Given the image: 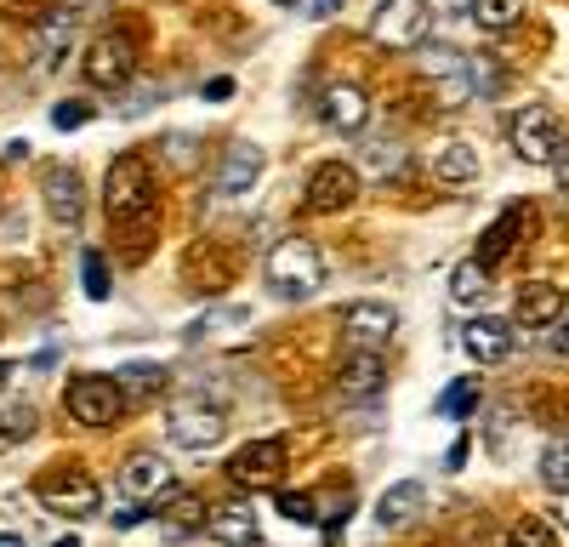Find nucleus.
I'll list each match as a JSON object with an SVG mask.
<instances>
[{"label":"nucleus","instance_id":"22","mask_svg":"<svg viewBox=\"0 0 569 547\" xmlns=\"http://www.w3.org/2000/svg\"><path fill=\"white\" fill-rule=\"evenodd\" d=\"M211 530H217V541H228V547H257V514L251 508H217L211 514Z\"/></svg>","mask_w":569,"mask_h":547},{"label":"nucleus","instance_id":"27","mask_svg":"<svg viewBox=\"0 0 569 547\" xmlns=\"http://www.w3.org/2000/svg\"><path fill=\"white\" fill-rule=\"evenodd\" d=\"M541 485L558 490V496L569 490V439H552V445H547V456H541Z\"/></svg>","mask_w":569,"mask_h":547},{"label":"nucleus","instance_id":"44","mask_svg":"<svg viewBox=\"0 0 569 547\" xmlns=\"http://www.w3.org/2000/svg\"><path fill=\"white\" fill-rule=\"evenodd\" d=\"M58 547H80V541H74V536H63V541H58Z\"/></svg>","mask_w":569,"mask_h":547},{"label":"nucleus","instance_id":"23","mask_svg":"<svg viewBox=\"0 0 569 547\" xmlns=\"http://www.w3.org/2000/svg\"><path fill=\"white\" fill-rule=\"evenodd\" d=\"M433 171H439L445 189H461V182L479 177V155H472L467 143H445V149H439V160H433Z\"/></svg>","mask_w":569,"mask_h":547},{"label":"nucleus","instance_id":"24","mask_svg":"<svg viewBox=\"0 0 569 547\" xmlns=\"http://www.w3.org/2000/svg\"><path fill=\"white\" fill-rule=\"evenodd\" d=\"M160 519H166V530H171V536H188V530L211 525V519H206V501H200V496H188V490L166 496V514H160Z\"/></svg>","mask_w":569,"mask_h":547},{"label":"nucleus","instance_id":"39","mask_svg":"<svg viewBox=\"0 0 569 547\" xmlns=\"http://www.w3.org/2000/svg\"><path fill=\"white\" fill-rule=\"evenodd\" d=\"M142 519H149V508H120V514H114V530H131V525H142Z\"/></svg>","mask_w":569,"mask_h":547},{"label":"nucleus","instance_id":"43","mask_svg":"<svg viewBox=\"0 0 569 547\" xmlns=\"http://www.w3.org/2000/svg\"><path fill=\"white\" fill-rule=\"evenodd\" d=\"M273 7H302V0H273Z\"/></svg>","mask_w":569,"mask_h":547},{"label":"nucleus","instance_id":"41","mask_svg":"<svg viewBox=\"0 0 569 547\" xmlns=\"http://www.w3.org/2000/svg\"><path fill=\"white\" fill-rule=\"evenodd\" d=\"M0 547H29L23 536H12V530H0Z\"/></svg>","mask_w":569,"mask_h":547},{"label":"nucleus","instance_id":"33","mask_svg":"<svg viewBox=\"0 0 569 547\" xmlns=\"http://www.w3.org/2000/svg\"><path fill=\"white\" fill-rule=\"evenodd\" d=\"M370 166L382 171V177L405 171V143H388V137H382V143H370Z\"/></svg>","mask_w":569,"mask_h":547},{"label":"nucleus","instance_id":"31","mask_svg":"<svg viewBox=\"0 0 569 547\" xmlns=\"http://www.w3.org/2000/svg\"><path fill=\"white\" fill-rule=\"evenodd\" d=\"M512 547H558V536H552L547 519H518L512 525Z\"/></svg>","mask_w":569,"mask_h":547},{"label":"nucleus","instance_id":"12","mask_svg":"<svg viewBox=\"0 0 569 547\" xmlns=\"http://www.w3.org/2000/svg\"><path fill=\"white\" fill-rule=\"evenodd\" d=\"M40 200H46V211H52V222L80 228V217H86V182H80V171L74 166H46Z\"/></svg>","mask_w":569,"mask_h":547},{"label":"nucleus","instance_id":"18","mask_svg":"<svg viewBox=\"0 0 569 547\" xmlns=\"http://www.w3.org/2000/svg\"><path fill=\"white\" fill-rule=\"evenodd\" d=\"M120 490L126 496H160V490H171V463L154 456V450H137L131 463L120 468Z\"/></svg>","mask_w":569,"mask_h":547},{"label":"nucleus","instance_id":"2","mask_svg":"<svg viewBox=\"0 0 569 547\" xmlns=\"http://www.w3.org/2000/svg\"><path fill=\"white\" fill-rule=\"evenodd\" d=\"M103 206L120 228L131 222H149L154 217V177H149V160L142 155H120L109 166V182H103Z\"/></svg>","mask_w":569,"mask_h":547},{"label":"nucleus","instance_id":"1","mask_svg":"<svg viewBox=\"0 0 569 547\" xmlns=\"http://www.w3.org/2000/svg\"><path fill=\"white\" fill-rule=\"evenodd\" d=\"M262 280L279 302H308L319 286H325V257L308 235H284L273 251H268V268H262Z\"/></svg>","mask_w":569,"mask_h":547},{"label":"nucleus","instance_id":"9","mask_svg":"<svg viewBox=\"0 0 569 547\" xmlns=\"http://www.w3.org/2000/svg\"><path fill=\"white\" fill-rule=\"evenodd\" d=\"M131 40L126 34H98L86 46V58H80V69H86V80L98 86V91H126V80H131Z\"/></svg>","mask_w":569,"mask_h":547},{"label":"nucleus","instance_id":"30","mask_svg":"<svg viewBox=\"0 0 569 547\" xmlns=\"http://www.w3.org/2000/svg\"><path fill=\"white\" fill-rule=\"evenodd\" d=\"M80 268H86V297L103 302V297H109V262H103V251H86Z\"/></svg>","mask_w":569,"mask_h":547},{"label":"nucleus","instance_id":"7","mask_svg":"<svg viewBox=\"0 0 569 547\" xmlns=\"http://www.w3.org/2000/svg\"><path fill=\"white\" fill-rule=\"evenodd\" d=\"M353 195H359V171L348 166V160H319L313 171H308V211H319V217H330V211H348L353 206Z\"/></svg>","mask_w":569,"mask_h":547},{"label":"nucleus","instance_id":"11","mask_svg":"<svg viewBox=\"0 0 569 547\" xmlns=\"http://www.w3.org/2000/svg\"><path fill=\"white\" fill-rule=\"evenodd\" d=\"M342 337H348V348H376L382 354L399 337V314L388 302H353L342 314Z\"/></svg>","mask_w":569,"mask_h":547},{"label":"nucleus","instance_id":"15","mask_svg":"<svg viewBox=\"0 0 569 547\" xmlns=\"http://www.w3.org/2000/svg\"><path fill=\"white\" fill-rule=\"evenodd\" d=\"M319 115H325V126H330V131H342V137L365 131V120H370V98H365V86H353V80L330 86L325 98H319Z\"/></svg>","mask_w":569,"mask_h":547},{"label":"nucleus","instance_id":"16","mask_svg":"<svg viewBox=\"0 0 569 547\" xmlns=\"http://www.w3.org/2000/svg\"><path fill=\"white\" fill-rule=\"evenodd\" d=\"M461 348L479 365H501L512 354V326L496 319V314H479V319H467V326H461Z\"/></svg>","mask_w":569,"mask_h":547},{"label":"nucleus","instance_id":"34","mask_svg":"<svg viewBox=\"0 0 569 547\" xmlns=\"http://www.w3.org/2000/svg\"><path fill=\"white\" fill-rule=\"evenodd\" d=\"M52 120H58L63 131H74V126H86V120H91V103H58V109H52Z\"/></svg>","mask_w":569,"mask_h":547},{"label":"nucleus","instance_id":"8","mask_svg":"<svg viewBox=\"0 0 569 547\" xmlns=\"http://www.w3.org/2000/svg\"><path fill=\"white\" fill-rule=\"evenodd\" d=\"M166 434H171V445H182V450H211V445L228 434V417H222L217 405L188 399V405H171Z\"/></svg>","mask_w":569,"mask_h":547},{"label":"nucleus","instance_id":"4","mask_svg":"<svg viewBox=\"0 0 569 547\" xmlns=\"http://www.w3.org/2000/svg\"><path fill=\"white\" fill-rule=\"evenodd\" d=\"M69 417L86 428H114L126 417V388L114 377H74L69 382Z\"/></svg>","mask_w":569,"mask_h":547},{"label":"nucleus","instance_id":"38","mask_svg":"<svg viewBox=\"0 0 569 547\" xmlns=\"http://www.w3.org/2000/svg\"><path fill=\"white\" fill-rule=\"evenodd\" d=\"M206 98H211V103H228V98H233V80H228V74H222V80H206Z\"/></svg>","mask_w":569,"mask_h":547},{"label":"nucleus","instance_id":"25","mask_svg":"<svg viewBox=\"0 0 569 547\" xmlns=\"http://www.w3.org/2000/svg\"><path fill=\"white\" fill-rule=\"evenodd\" d=\"M485 291H490V268H485L479 257H467V262L450 268V297H456V302H479Z\"/></svg>","mask_w":569,"mask_h":547},{"label":"nucleus","instance_id":"5","mask_svg":"<svg viewBox=\"0 0 569 547\" xmlns=\"http://www.w3.org/2000/svg\"><path fill=\"white\" fill-rule=\"evenodd\" d=\"M558 143H563V137H558V115H552L547 103H530V109L512 115V155H518V160L552 166Z\"/></svg>","mask_w":569,"mask_h":547},{"label":"nucleus","instance_id":"32","mask_svg":"<svg viewBox=\"0 0 569 547\" xmlns=\"http://www.w3.org/2000/svg\"><path fill=\"white\" fill-rule=\"evenodd\" d=\"M279 514L297 519V525H313V519H319V501L302 496V490H284V496H279Z\"/></svg>","mask_w":569,"mask_h":547},{"label":"nucleus","instance_id":"35","mask_svg":"<svg viewBox=\"0 0 569 547\" xmlns=\"http://www.w3.org/2000/svg\"><path fill=\"white\" fill-rule=\"evenodd\" d=\"M154 103H160V86H137L131 103H120V109H126V115H149Z\"/></svg>","mask_w":569,"mask_h":547},{"label":"nucleus","instance_id":"40","mask_svg":"<svg viewBox=\"0 0 569 547\" xmlns=\"http://www.w3.org/2000/svg\"><path fill=\"white\" fill-rule=\"evenodd\" d=\"M552 166H558V177L569 182V143H558V155H552Z\"/></svg>","mask_w":569,"mask_h":547},{"label":"nucleus","instance_id":"3","mask_svg":"<svg viewBox=\"0 0 569 547\" xmlns=\"http://www.w3.org/2000/svg\"><path fill=\"white\" fill-rule=\"evenodd\" d=\"M427 23H433L427 0H382L370 18V40L382 52H416V46H427Z\"/></svg>","mask_w":569,"mask_h":547},{"label":"nucleus","instance_id":"6","mask_svg":"<svg viewBox=\"0 0 569 547\" xmlns=\"http://www.w3.org/2000/svg\"><path fill=\"white\" fill-rule=\"evenodd\" d=\"M228 479L240 485V490H273L284 479V445L279 439H251L233 450V463H228Z\"/></svg>","mask_w":569,"mask_h":547},{"label":"nucleus","instance_id":"26","mask_svg":"<svg viewBox=\"0 0 569 547\" xmlns=\"http://www.w3.org/2000/svg\"><path fill=\"white\" fill-rule=\"evenodd\" d=\"M467 7H472V23L479 29H512L525 18V0H467Z\"/></svg>","mask_w":569,"mask_h":547},{"label":"nucleus","instance_id":"42","mask_svg":"<svg viewBox=\"0 0 569 547\" xmlns=\"http://www.w3.org/2000/svg\"><path fill=\"white\" fill-rule=\"evenodd\" d=\"M7 371H12V365H7V359H0V388H7Z\"/></svg>","mask_w":569,"mask_h":547},{"label":"nucleus","instance_id":"17","mask_svg":"<svg viewBox=\"0 0 569 547\" xmlns=\"http://www.w3.org/2000/svg\"><path fill=\"white\" fill-rule=\"evenodd\" d=\"M257 177H262V149L257 143H228V155L217 166V195H246V189H257Z\"/></svg>","mask_w":569,"mask_h":547},{"label":"nucleus","instance_id":"29","mask_svg":"<svg viewBox=\"0 0 569 547\" xmlns=\"http://www.w3.org/2000/svg\"><path fill=\"white\" fill-rule=\"evenodd\" d=\"M126 399H149V394H160L166 388V371L160 365H126Z\"/></svg>","mask_w":569,"mask_h":547},{"label":"nucleus","instance_id":"36","mask_svg":"<svg viewBox=\"0 0 569 547\" xmlns=\"http://www.w3.org/2000/svg\"><path fill=\"white\" fill-rule=\"evenodd\" d=\"M547 342H552V348H558V354L569 359V308H563V314L552 319V326H547Z\"/></svg>","mask_w":569,"mask_h":547},{"label":"nucleus","instance_id":"10","mask_svg":"<svg viewBox=\"0 0 569 547\" xmlns=\"http://www.w3.org/2000/svg\"><path fill=\"white\" fill-rule=\"evenodd\" d=\"M40 508L58 514V519H91L103 508V490H98V479H86V474H58V479L40 485Z\"/></svg>","mask_w":569,"mask_h":547},{"label":"nucleus","instance_id":"21","mask_svg":"<svg viewBox=\"0 0 569 547\" xmlns=\"http://www.w3.org/2000/svg\"><path fill=\"white\" fill-rule=\"evenodd\" d=\"M416 514H421V485H416V479H405V485L382 490V508H376V525H382V530H399V525H410Z\"/></svg>","mask_w":569,"mask_h":547},{"label":"nucleus","instance_id":"28","mask_svg":"<svg viewBox=\"0 0 569 547\" xmlns=\"http://www.w3.org/2000/svg\"><path fill=\"white\" fill-rule=\"evenodd\" d=\"M472 405H479V382H472V377H461V382H450V388L439 394V417L461 422V417H467Z\"/></svg>","mask_w":569,"mask_h":547},{"label":"nucleus","instance_id":"13","mask_svg":"<svg viewBox=\"0 0 569 547\" xmlns=\"http://www.w3.org/2000/svg\"><path fill=\"white\" fill-rule=\"evenodd\" d=\"M74 34H80V12L74 7H52L46 18H34V63L58 69L74 52Z\"/></svg>","mask_w":569,"mask_h":547},{"label":"nucleus","instance_id":"19","mask_svg":"<svg viewBox=\"0 0 569 547\" xmlns=\"http://www.w3.org/2000/svg\"><path fill=\"white\" fill-rule=\"evenodd\" d=\"M525 222H530V206H507V211L490 222V235L479 240V262H485V268H496V262L518 246V228H525Z\"/></svg>","mask_w":569,"mask_h":547},{"label":"nucleus","instance_id":"20","mask_svg":"<svg viewBox=\"0 0 569 547\" xmlns=\"http://www.w3.org/2000/svg\"><path fill=\"white\" fill-rule=\"evenodd\" d=\"M558 314H563V286L536 280V286H525V297H518V319H512V326H552Z\"/></svg>","mask_w":569,"mask_h":547},{"label":"nucleus","instance_id":"37","mask_svg":"<svg viewBox=\"0 0 569 547\" xmlns=\"http://www.w3.org/2000/svg\"><path fill=\"white\" fill-rule=\"evenodd\" d=\"M348 0H308V18H337Z\"/></svg>","mask_w":569,"mask_h":547},{"label":"nucleus","instance_id":"14","mask_svg":"<svg viewBox=\"0 0 569 547\" xmlns=\"http://www.w3.org/2000/svg\"><path fill=\"white\" fill-rule=\"evenodd\" d=\"M337 388H342V399H376V394L388 388L382 354H376V348H348L342 371H337Z\"/></svg>","mask_w":569,"mask_h":547}]
</instances>
